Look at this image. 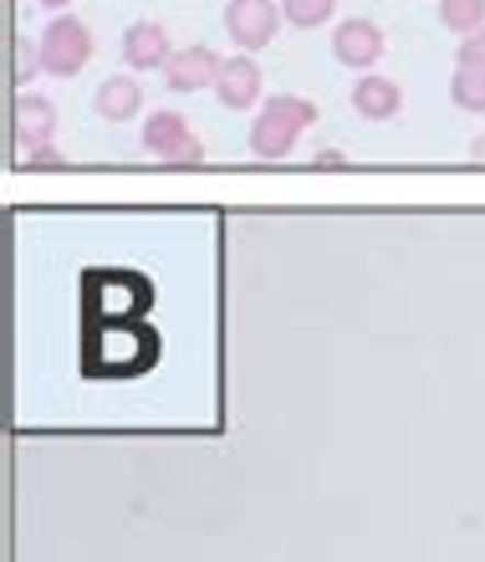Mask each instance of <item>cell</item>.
I'll return each mask as SVG.
<instances>
[{"label":"cell","instance_id":"obj_1","mask_svg":"<svg viewBox=\"0 0 485 562\" xmlns=\"http://www.w3.org/2000/svg\"><path fill=\"white\" fill-rule=\"evenodd\" d=\"M317 119H323V113H317L312 98L277 92L271 103H261V113H256V123H250V154L266 159V164L286 159V154L296 148V138H302V128H312Z\"/></svg>","mask_w":485,"mask_h":562},{"label":"cell","instance_id":"obj_2","mask_svg":"<svg viewBox=\"0 0 485 562\" xmlns=\"http://www.w3.org/2000/svg\"><path fill=\"white\" fill-rule=\"evenodd\" d=\"M36 46H42L46 77H77L92 61V31L77 15H52L46 31L36 36Z\"/></svg>","mask_w":485,"mask_h":562},{"label":"cell","instance_id":"obj_3","mask_svg":"<svg viewBox=\"0 0 485 562\" xmlns=\"http://www.w3.org/2000/svg\"><path fill=\"white\" fill-rule=\"evenodd\" d=\"M144 148L154 154V159L174 164V169H194V164L205 159V144L190 134V123L179 119V113H148L144 119Z\"/></svg>","mask_w":485,"mask_h":562},{"label":"cell","instance_id":"obj_4","mask_svg":"<svg viewBox=\"0 0 485 562\" xmlns=\"http://www.w3.org/2000/svg\"><path fill=\"white\" fill-rule=\"evenodd\" d=\"M281 5H271V0H225V31H230V42L240 46V52H261V46L277 42L281 31Z\"/></svg>","mask_w":485,"mask_h":562},{"label":"cell","instance_id":"obj_5","mask_svg":"<svg viewBox=\"0 0 485 562\" xmlns=\"http://www.w3.org/2000/svg\"><path fill=\"white\" fill-rule=\"evenodd\" d=\"M383 31L379 21H368V15H348V21H338V31H332V57L342 61V67H353V72H373L383 57Z\"/></svg>","mask_w":485,"mask_h":562},{"label":"cell","instance_id":"obj_6","mask_svg":"<svg viewBox=\"0 0 485 562\" xmlns=\"http://www.w3.org/2000/svg\"><path fill=\"white\" fill-rule=\"evenodd\" d=\"M169 57H174V42H169V31L159 21H133L123 31V61L133 72H163Z\"/></svg>","mask_w":485,"mask_h":562},{"label":"cell","instance_id":"obj_7","mask_svg":"<svg viewBox=\"0 0 485 562\" xmlns=\"http://www.w3.org/2000/svg\"><path fill=\"white\" fill-rule=\"evenodd\" d=\"M221 67L225 61L210 52V46H184V52H174L169 57V67H163V82L174 92H200V88H215L221 82Z\"/></svg>","mask_w":485,"mask_h":562},{"label":"cell","instance_id":"obj_8","mask_svg":"<svg viewBox=\"0 0 485 562\" xmlns=\"http://www.w3.org/2000/svg\"><path fill=\"white\" fill-rule=\"evenodd\" d=\"M215 98H221L230 113H246V108L261 103V67H256V57H250V52H240V57H230L221 67Z\"/></svg>","mask_w":485,"mask_h":562},{"label":"cell","instance_id":"obj_9","mask_svg":"<svg viewBox=\"0 0 485 562\" xmlns=\"http://www.w3.org/2000/svg\"><path fill=\"white\" fill-rule=\"evenodd\" d=\"M92 108H98V119L108 123H123V119H138L144 113V88H138V77L128 72H108L92 92Z\"/></svg>","mask_w":485,"mask_h":562},{"label":"cell","instance_id":"obj_10","mask_svg":"<svg viewBox=\"0 0 485 562\" xmlns=\"http://www.w3.org/2000/svg\"><path fill=\"white\" fill-rule=\"evenodd\" d=\"M353 108H358V119L388 123V119H398V108H404V92H398L394 77L363 72V77L353 82Z\"/></svg>","mask_w":485,"mask_h":562},{"label":"cell","instance_id":"obj_11","mask_svg":"<svg viewBox=\"0 0 485 562\" xmlns=\"http://www.w3.org/2000/svg\"><path fill=\"white\" fill-rule=\"evenodd\" d=\"M52 134H57V108L36 98V92H21L15 98V138L26 148H46Z\"/></svg>","mask_w":485,"mask_h":562},{"label":"cell","instance_id":"obj_12","mask_svg":"<svg viewBox=\"0 0 485 562\" xmlns=\"http://www.w3.org/2000/svg\"><path fill=\"white\" fill-rule=\"evenodd\" d=\"M440 26L455 31L460 42L485 26V0H440Z\"/></svg>","mask_w":485,"mask_h":562},{"label":"cell","instance_id":"obj_13","mask_svg":"<svg viewBox=\"0 0 485 562\" xmlns=\"http://www.w3.org/2000/svg\"><path fill=\"white\" fill-rule=\"evenodd\" d=\"M450 103L465 113H485V67H455L450 77Z\"/></svg>","mask_w":485,"mask_h":562},{"label":"cell","instance_id":"obj_14","mask_svg":"<svg viewBox=\"0 0 485 562\" xmlns=\"http://www.w3.org/2000/svg\"><path fill=\"white\" fill-rule=\"evenodd\" d=\"M338 11V0H281V15L292 21V26L312 31V26H327Z\"/></svg>","mask_w":485,"mask_h":562},{"label":"cell","instance_id":"obj_15","mask_svg":"<svg viewBox=\"0 0 485 562\" xmlns=\"http://www.w3.org/2000/svg\"><path fill=\"white\" fill-rule=\"evenodd\" d=\"M455 67H485V26L475 31V36H465V42H460Z\"/></svg>","mask_w":485,"mask_h":562},{"label":"cell","instance_id":"obj_16","mask_svg":"<svg viewBox=\"0 0 485 562\" xmlns=\"http://www.w3.org/2000/svg\"><path fill=\"white\" fill-rule=\"evenodd\" d=\"M36 72H46L42 67V46H15V77H21V82H26V77H36Z\"/></svg>","mask_w":485,"mask_h":562},{"label":"cell","instance_id":"obj_17","mask_svg":"<svg viewBox=\"0 0 485 562\" xmlns=\"http://www.w3.org/2000/svg\"><path fill=\"white\" fill-rule=\"evenodd\" d=\"M21 164H26V169H61V154L52 144H46V148H26V159H21Z\"/></svg>","mask_w":485,"mask_h":562},{"label":"cell","instance_id":"obj_18","mask_svg":"<svg viewBox=\"0 0 485 562\" xmlns=\"http://www.w3.org/2000/svg\"><path fill=\"white\" fill-rule=\"evenodd\" d=\"M312 169H348V159H342L338 148H323V154L312 159Z\"/></svg>","mask_w":485,"mask_h":562},{"label":"cell","instance_id":"obj_19","mask_svg":"<svg viewBox=\"0 0 485 562\" xmlns=\"http://www.w3.org/2000/svg\"><path fill=\"white\" fill-rule=\"evenodd\" d=\"M471 159H481V164H485V134H475V144H471Z\"/></svg>","mask_w":485,"mask_h":562},{"label":"cell","instance_id":"obj_20","mask_svg":"<svg viewBox=\"0 0 485 562\" xmlns=\"http://www.w3.org/2000/svg\"><path fill=\"white\" fill-rule=\"evenodd\" d=\"M36 5H46V11H61V5H67V0H36Z\"/></svg>","mask_w":485,"mask_h":562}]
</instances>
